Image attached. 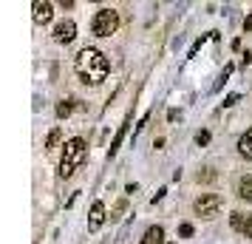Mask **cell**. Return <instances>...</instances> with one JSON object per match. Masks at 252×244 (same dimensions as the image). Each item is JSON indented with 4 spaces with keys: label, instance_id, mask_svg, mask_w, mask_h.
<instances>
[{
    "label": "cell",
    "instance_id": "12",
    "mask_svg": "<svg viewBox=\"0 0 252 244\" xmlns=\"http://www.w3.org/2000/svg\"><path fill=\"white\" fill-rule=\"evenodd\" d=\"M71 111H74V100H63V103L57 105V116H60V119H65Z\"/></svg>",
    "mask_w": 252,
    "mask_h": 244
},
{
    "label": "cell",
    "instance_id": "6",
    "mask_svg": "<svg viewBox=\"0 0 252 244\" xmlns=\"http://www.w3.org/2000/svg\"><path fill=\"white\" fill-rule=\"evenodd\" d=\"M74 37H77L74 20H60V23L54 26V40H57V43H71Z\"/></svg>",
    "mask_w": 252,
    "mask_h": 244
},
{
    "label": "cell",
    "instance_id": "2",
    "mask_svg": "<svg viewBox=\"0 0 252 244\" xmlns=\"http://www.w3.org/2000/svg\"><path fill=\"white\" fill-rule=\"evenodd\" d=\"M85 153H88V145H85V139H80V137L68 139L65 145H63V159H60V171H57V174L63 176V179L74 176V171H77L82 162H85Z\"/></svg>",
    "mask_w": 252,
    "mask_h": 244
},
{
    "label": "cell",
    "instance_id": "4",
    "mask_svg": "<svg viewBox=\"0 0 252 244\" xmlns=\"http://www.w3.org/2000/svg\"><path fill=\"white\" fill-rule=\"evenodd\" d=\"M193 208L201 219H213V216H218V210L224 208V199L218 196V193H201V196L195 199Z\"/></svg>",
    "mask_w": 252,
    "mask_h": 244
},
{
    "label": "cell",
    "instance_id": "16",
    "mask_svg": "<svg viewBox=\"0 0 252 244\" xmlns=\"http://www.w3.org/2000/svg\"><path fill=\"white\" fill-rule=\"evenodd\" d=\"M210 142V131H198L195 134V145H207Z\"/></svg>",
    "mask_w": 252,
    "mask_h": 244
},
{
    "label": "cell",
    "instance_id": "9",
    "mask_svg": "<svg viewBox=\"0 0 252 244\" xmlns=\"http://www.w3.org/2000/svg\"><path fill=\"white\" fill-rule=\"evenodd\" d=\"M142 244H164V230H161L159 224L148 227V233L142 236Z\"/></svg>",
    "mask_w": 252,
    "mask_h": 244
},
{
    "label": "cell",
    "instance_id": "21",
    "mask_svg": "<svg viewBox=\"0 0 252 244\" xmlns=\"http://www.w3.org/2000/svg\"><path fill=\"white\" fill-rule=\"evenodd\" d=\"M244 29H247V32H252V14L247 17V20H244Z\"/></svg>",
    "mask_w": 252,
    "mask_h": 244
},
{
    "label": "cell",
    "instance_id": "8",
    "mask_svg": "<svg viewBox=\"0 0 252 244\" xmlns=\"http://www.w3.org/2000/svg\"><path fill=\"white\" fill-rule=\"evenodd\" d=\"M127 128H130V116H127L125 122L119 125V131H116V137H114V139H111V148H108V156H114V153L119 151V145H122V139H125Z\"/></svg>",
    "mask_w": 252,
    "mask_h": 244
},
{
    "label": "cell",
    "instance_id": "19",
    "mask_svg": "<svg viewBox=\"0 0 252 244\" xmlns=\"http://www.w3.org/2000/svg\"><path fill=\"white\" fill-rule=\"evenodd\" d=\"M179 233H182L184 239H187V236H193V224H182V227H179Z\"/></svg>",
    "mask_w": 252,
    "mask_h": 244
},
{
    "label": "cell",
    "instance_id": "1",
    "mask_svg": "<svg viewBox=\"0 0 252 244\" xmlns=\"http://www.w3.org/2000/svg\"><path fill=\"white\" fill-rule=\"evenodd\" d=\"M74 69H77L82 82L99 85V82L108 77L111 63H108V57H105L102 51H96V48H82L80 54H77V60H74Z\"/></svg>",
    "mask_w": 252,
    "mask_h": 244
},
{
    "label": "cell",
    "instance_id": "18",
    "mask_svg": "<svg viewBox=\"0 0 252 244\" xmlns=\"http://www.w3.org/2000/svg\"><path fill=\"white\" fill-rule=\"evenodd\" d=\"M238 100H241L238 94H229L227 100H224V108H229V105H235V103H238Z\"/></svg>",
    "mask_w": 252,
    "mask_h": 244
},
{
    "label": "cell",
    "instance_id": "5",
    "mask_svg": "<svg viewBox=\"0 0 252 244\" xmlns=\"http://www.w3.org/2000/svg\"><path fill=\"white\" fill-rule=\"evenodd\" d=\"M32 12H34V23L37 26H46V23H51V17H54V6H51L48 0H34Z\"/></svg>",
    "mask_w": 252,
    "mask_h": 244
},
{
    "label": "cell",
    "instance_id": "17",
    "mask_svg": "<svg viewBox=\"0 0 252 244\" xmlns=\"http://www.w3.org/2000/svg\"><path fill=\"white\" fill-rule=\"evenodd\" d=\"M241 233H244L247 239H252V213L247 216V221H244V230H241Z\"/></svg>",
    "mask_w": 252,
    "mask_h": 244
},
{
    "label": "cell",
    "instance_id": "15",
    "mask_svg": "<svg viewBox=\"0 0 252 244\" xmlns=\"http://www.w3.org/2000/svg\"><path fill=\"white\" fill-rule=\"evenodd\" d=\"M229 74H232V66H227V69L221 71V77H218V82L213 85V91H218V88H221V85H224V82L229 80Z\"/></svg>",
    "mask_w": 252,
    "mask_h": 244
},
{
    "label": "cell",
    "instance_id": "20",
    "mask_svg": "<svg viewBox=\"0 0 252 244\" xmlns=\"http://www.w3.org/2000/svg\"><path fill=\"white\" fill-rule=\"evenodd\" d=\"M122 210H125V202H119V205L114 208V216H111V221H116V219H119V213H122Z\"/></svg>",
    "mask_w": 252,
    "mask_h": 244
},
{
    "label": "cell",
    "instance_id": "13",
    "mask_svg": "<svg viewBox=\"0 0 252 244\" xmlns=\"http://www.w3.org/2000/svg\"><path fill=\"white\" fill-rule=\"evenodd\" d=\"M60 137H63V131H60V128H54L51 134H48V139H46V148H48V151H51V148L60 142Z\"/></svg>",
    "mask_w": 252,
    "mask_h": 244
},
{
    "label": "cell",
    "instance_id": "3",
    "mask_svg": "<svg viewBox=\"0 0 252 244\" xmlns=\"http://www.w3.org/2000/svg\"><path fill=\"white\" fill-rule=\"evenodd\" d=\"M116 29H119V14H116L114 9H99V12L94 14L91 32L96 37H111Z\"/></svg>",
    "mask_w": 252,
    "mask_h": 244
},
{
    "label": "cell",
    "instance_id": "14",
    "mask_svg": "<svg viewBox=\"0 0 252 244\" xmlns=\"http://www.w3.org/2000/svg\"><path fill=\"white\" fill-rule=\"evenodd\" d=\"M244 213H238V210H235V213H232V219H229V224H232V227H235V230H244Z\"/></svg>",
    "mask_w": 252,
    "mask_h": 244
},
{
    "label": "cell",
    "instance_id": "10",
    "mask_svg": "<svg viewBox=\"0 0 252 244\" xmlns=\"http://www.w3.org/2000/svg\"><path fill=\"white\" fill-rule=\"evenodd\" d=\"M238 196L252 202V176H241L238 179Z\"/></svg>",
    "mask_w": 252,
    "mask_h": 244
},
{
    "label": "cell",
    "instance_id": "11",
    "mask_svg": "<svg viewBox=\"0 0 252 244\" xmlns=\"http://www.w3.org/2000/svg\"><path fill=\"white\" fill-rule=\"evenodd\" d=\"M238 151H241V156H247V159H252V128L244 134L238 139Z\"/></svg>",
    "mask_w": 252,
    "mask_h": 244
},
{
    "label": "cell",
    "instance_id": "7",
    "mask_svg": "<svg viewBox=\"0 0 252 244\" xmlns=\"http://www.w3.org/2000/svg\"><path fill=\"white\" fill-rule=\"evenodd\" d=\"M105 219H108V216H105V205L102 202H94L91 205V216H88V230H99Z\"/></svg>",
    "mask_w": 252,
    "mask_h": 244
}]
</instances>
